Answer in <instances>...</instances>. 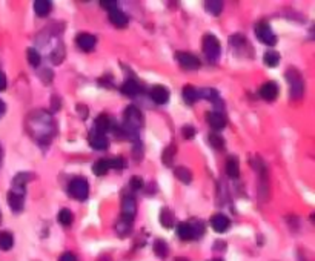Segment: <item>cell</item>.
I'll list each match as a JSON object with an SVG mask.
<instances>
[{"label": "cell", "instance_id": "obj_1", "mask_svg": "<svg viewBox=\"0 0 315 261\" xmlns=\"http://www.w3.org/2000/svg\"><path fill=\"white\" fill-rule=\"evenodd\" d=\"M202 49H203L206 60L209 63H215L220 57V52H221L220 40L212 34H206L202 40Z\"/></svg>", "mask_w": 315, "mask_h": 261}, {"label": "cell", "instance_id": "obj_2", "mask_svg": "<svg viewBox=\"0 0 315 261\" xmlns=\"http://www.w3.org/2000/svg\"><path fill=\"white\" fill-rule=\"evenodd\" d=\"M286 78L289 81V91H291V97L294 100H298L304 96V80L301 77V74L291 68L288 72H286Z\"/></svg>", "mask_w": 315, "mask_h": 261}, {"label": "cell", "instance_id": "obj_3", "mask_svg": "<svg viewBox=\"0 0 315 261\" xmlns=\"http://www.w3.org/2000/svg\"><path fill=\"white\" fill-rule=\"evenodd\" d=\"M40 115H42L40 119H37L36 115H31L30 120L33 122V131H34V135L39 137V134H42L40 140H43V137H46V132L54 129V123H52L51 117H49L46 112L40 111Z\"/></svg>", "mask_w": 315, "mask_h": 261}, {"label": "cell", "instance_id": "obj_4", "mask_svg": "<svg viewBox=\"0 0 315 261\" xmlns=\"http://www.w3.org/2000/svg\"><path fill=\"white\" fill-rule=\"evenodd\" d=\"M68 192L71 197H74L75 200H87L88 195H90V185L87 182V179H74L71 183H69V188H68Z\"/></svg>", "mask_w": 315, "mask_h": 261}, {"label": "cell", "instance_id": "obj_5", "mask_svg": "<svg viewBox=\"0 0 315 261\" xmlns=\"http://www.w3.org/2000/svg\"><path fill=\"white\" fill-rule=\"evenodd\" d=\"M255 36L257 39L265 43V45H269V46H274L277 43V36L274 34L272 28L269 26V23L266 22H260L255 25Z\"/></svg>", "mask_w": 315, "mask_h": 261}, {"label": "cell", "instance_id": "obj_6", "mask_svg": "<svg viewBox=\"0 0 315 261\" xmlns=\"http://www.w3.org/2000/svg\"><path fill=\"white\" fill-rule=\"evenodd\" d=\"M176 59H177V62L180 63V66H183L185 69L194 71V69H198V68H200V60H198V57H195V55L191 54V52L180 51V52L176 54Z\"/></svg>", "mask_w": 315, "mask_h": 261}, {"label": "cell", "instance_id": "obj_7", "mask_svg": "<svg viewBox=\"0 0 315 261\" xmlns=\"http://www.w3.org/2000/svg\"><path fill=\"white\" fill-rule=\"evenodd\" d=\"M75 43L77 46L80 48L82 51L85 52H91L96 45H97V39L93 36V34H88V33H80L77 37H75Z\"/></svg>", "mask_w": 315, "mask_h": 261}, {"label": "cell", "instance_id": "obj_8", "mask_svg": "<svg viewBox=\"0 0 315 261\" xmlns=\"http://www.w3.org/2000/svg\"><path fill=\"white\" fill-rule=\"evenodd\" d=\"M33 179V176L31 173H28V172H20V173H17V176L14 177V180H13V192H16V194H19V195H25V189H26V185H28V182Z\"/></svg>", "mask_w": 315, "mask_h": 261}, {"label": "cell", "instance_id": "obj_9", "mask_svg": "<svg viewBox=\"0 0 315 261\" xmlns=\"http://www.w3.org/2000/svg\"><path fill=\"white\" fill-rule=\"evenodd\" d=\"M137 214V205H135V200L132 197H125L123 198V203H122V220H126V221H131L134 220Z\"/></svg>", "mask_w": 315, "mask_h": 261}, {"label": "cell", "instance_id": "obj_10", "mask_svg": "<svg viewBox=\"0 0 315 261\" xmlns=\"http://www.w3.org/2000/svg\"><path fill=\"white\" fill-rule=\"evenodd\" d=\"M88 140H90L91 148H94V149H97V151L108 149V146H109V141H108L106 135H105V134H102V132H97L96 129H93V131L90 132Z\"/></svg>", "mask_w": 315, "mask_h": 261}, {"label": "cell", "instance_id": "obj_11", "mask_svg": "<svg viewBox=\"0 0 315 261\" xmlns=\"http://www.w3.org/2000/svg\"><path fill=\"white\" fill-rule=\"evenodd\" d=\"M151 99L157 105H165L169 100V91L162 84H155L151 90Z\"/></svg>", "mask_w": 315, "mask_h": 261}, {"label": "cell", "instance_id": "obj_12", "mask_svg": "<svg viewBox=\"0 0 315 261\" xmlns=\"http://www.w3.org/2000/svg\"><path fill=\"white\" fill-rule=\"evenodd\" d=\"M260 97L266 102H274L278 96V86L274 81H266L260 88Z\"/></svg>", "mask_w": 315, "mask_h": 261}, {"label": "cell", "instance_id": "obj_13", "mask_svg": "<svg viewBox=\"0 0 315 261\" xmlns=\"http://www.w3.org/2000/svg\"><path fill=\"white\" fill-rule=\"evenodd\" d=\"M229 224H231L229 218H227L226 215H223V214H215V215H212V218H211V226H212V229H214L215 232H218V234L226 232L227 227H229Z\"/></svg>", "mask_w": 315, "mask_h": 261}, {"label": "cell", "instance_id": "obj_14", "mask_svg": "<svg viewBox=\"0 0 315 261\" xmlns=\"http://www.w3.org/2000/svg\"><path fill=\"white\" fill-rule=\"evenodd\" d=\"M120 90H122V93H123L125 96H128V97H135V96L140 94L141 86H140V83H138L137 80L128 78V80H125V83L122 84Z\"/></svg>", "mask_w": 315, "mask_h": 261}, {"label": "cell", "instance_id": "obj_15", "mask_svg": "<svg viewBox=\"0 0 315 261\" xmlns=\"http://www.w3.org/2000/svg\"><path fill=\"white\" fill-rule=\"evenodd\" d=\"M208 123L214 131H221L226 126V117L221 112H208Z\"/></svg>", "mask_w": 315, "mask_h": 261}, {"label": "cell", "instance_id": "obj_16", "mask_svg": "<svg viewBox=\"0 0 315 261\" xmlns=\"http://www.w3.org/2000/svg\"><path fill=\"white\" fill-rule=\"evenodd\" d=\"M109 20H111V23H112L114 26H117V28H125V26H128V22H129L128 16H126L123 11H120L119 8H117V10H112V11L109 13Z\"/></svg>", "mask_w": 315, "mask_h": 261}, {"label": "cell", "instance_id": "obj_17", "mask_svg": "<svg viewBox=\"0 0 315 261\" xmlns=\"http://www.w3.org/2000/svg\"><path fill=\"white\" fill-rule=\"evenodd\" d=\"M224 170L226 173L231 177V179H239L240 176V166H239V160L235 157H229L226 160V164H224Z\"/></svg>", "mask_w": 315, "mask_h": 261}, {"label": "cell", "instance_id": "obj_18", "mask_svg": "<svg viewBox=\"0 0 315 261\" xmlns=\"http://www.w3.org/2000/svg\"><path fill=\"white\" fill-rule=\"evenodd\" d=\"M93 129H96L97 132H102V134L106 135V132L111 129V119H109V115L100 114V115L96 119V123H94V128H93Z\"/></svg>", "mask_w": 315, "mask_h": 261}, {"label": "cell", "instance_id": "obj_19", "mask_svg": "<svg viewBox=\"0 0 315 261\" xmlns=\"http://www.w3.org/2000/svg\"><path fill=\"white\" fill-rule=\"evenodd\" d=\"M23 198H25V195H19V194H16V192H13V191H10V192H8V197H7L8 205H10V208H11L14 212H20V211L23 209Z\"/></svg>", "mask_w": 315, "mask_h": 261}, {"label": "cell", "instance_id": "obj_20", "mask_svg": "<svg viewBox=\"0 0 315 261\" xmlns=\"http://www.w3.org/2000/svg\"><path fill=\"white\" fill-rule=\"evenodd\" d=\"M182 96H183V100H185L188 105H192V103H195V102L200 99V96H198V90H195L192 84H186V86H183Z\"/></svg>", "mask_w": 315, "mask_h": 261}, {"label": "cell", "instance_id": "obj_21", "mask_svg": "<svg viewBox=\"0 0 315 261\" xmlns=\"http://www.w3.org/2000/svg\"><path fill=\"white\" fill-rule=\"evenodd\" d=\"M52 10V4L49 0H36L34 2V11L39 17H45L51 13Z\"/></svg>", "mask_w": 315, "mask_h": 261}, {"label": "cell", "instance_id": "obj_22", "mask_svg": "<svg viewBox=\"0 0 315 261\" xmlns=\"http://www.w3.org/2000/svg\"><path fill=\"white\" fill-rule=\"evenodd\" d=\"M177 235H179L182 240H185V241H188V240L194 238V230H192V226H191L189 223H186V221L179 223V224H177Z\"/></svg>", "mask_w": 315, "mask_h": 261}, {"label": "cell", "instance_id": "obj_23", "mask_svg": "<svg viewBox=\"0 0 315 261\" xmlns=\"http://www.w3.org/2000/svg\"><path fill=\"white\" fill-rule=\"evenodd\" d=\"M174 176H176L182 183H185V185H189V183L192 182V173H191V170H189L188 167H185V166H177V167L174 169Z\"/></svg>", "mask_w": 315, "mask_h": 261}, {"label": "cell", "instance_id": "obj_24", "mask_svg": "<svg viewBox=\"0 0 315 261\" xmlns=\"http://www.w3.org/2000/svg\"><path fill=\"white\" fill-rule=\"evenodd\" d=\"M160 223H162V226L166 227V229H171V227L174 226L176 218H174V214H173L171 209H168V208H163V209H162V212H160Z\"/></svg>", "mask_w": 315, "mask_h": 261}, {"label": "cell", "instance_id": "obj_25", "mask_svg": "<svg viewBox=\"0 0 315 261\" xmlns=\"http://www.w3.org/2000/svg\"><path fill=\"white\" fill-rule=\"evenodd\" d=\"M14 244V237L11 232H0V250H10Z\"/></svg>", "mask_w": 315, "mask_h": 261}, {"label": "cell", "instance_id": "obj_26", "mask_svg": "<svg viewBox=\"0 0 315 261\" xmlns=\"http://www.w3.org/2000/svg\"><path fill=\"white\" fill-rule=\"evenodd\" d=\"M205 10L208 13H211L212 16H218L221 11H223V4L221 2H217V0H206L203 4Z\"/></svg>", "mask_w": 315, "mask_h": 261}, {"label": "cell", "instance_id": "obj_27", "mask_svg": "<svg viewBox=\"0 0 315 261\" xmlns=\"http://www.w3.org/2000/svg\"><path fill=\"white\" fill-rule=\"evenodd\" d=\"M168 252H169L168 244L163 240H155V243H154V253L157 256H159V258H166Z\"/></svg>", "mask_w": 315, "mask_h": 261}, {"label": "cell", "instance_id": "obj_28", "mask_svg": "<svg viewBox=\"0 0 315 261\" xmlns=\"http://www.w3.org/2000/svg\"><path fill=\"white\" fill-rule=\"evenodd\" d=\"M109 170V164H108V160H99L93 164V172L96 173V176L102 177L105 176V173H108Z\"/></svg>", "mask_w": 315, "mask_h": 261}, {"label": "cell", "instance_id": "obj_29", "mask_svg": "<svg viewBox=\"0 0 315 261\" xmlns=\"http://www.w3.org/2000/svg\"><path fill=\"white\" fill-rule=\"evenodd\" d=\"M263 62H265V65H268L271 68H275L280 63V54L275 52V51H268L263 55Z\"/></svg>", "mask_w": 315, "mask_h": 261}, {"label": "cell", "instance_id": "obj_30", "mask_svg": "<svg viewBox=\"0 0 315 261\" xmlns=\"http://www.w3.org/2000/svg\"><path fill=\"white\" fill-rule=\"evenodd\" d=\"M174 158H176V146H174V144H169L168 148H165V151H163V154H162V161H163V164L171 166L173 161H174Z\"/></svg>", "mask_w": 315, "mask_h": 261}, {"label": "cell", "instance_id": "obj_31", "mask_svg": "<svg viewBox=\"0 0 315 261\" xmlns=\"http://www.w3.org/2000/svg\"><path fill=\"white\" fill-rule=\"evenodd\" d=\"M198 96H200V97H205V99H208V100H211V102H214V103L220 102L218 93H217L215 90H211V88H205V90L198 91Z\"/></svg>", "mask_w": 315, "mask_h": 261}, {"label": "cell", "instance_id": "obj_32", "mask_svg": "<svg viewBox=\"0 0 315 261\" xmlns=\"http://www.w3.org/2000/svg\"><path fill=\"white\" fill-rule=\"evenodd\" d=\"M59 221H60V224H63V226H69L71 223H72V220H74V217H72V212L69 211V209H62L60 212H59Z\"/></svg>", "mask_w": 315, "mask_h": 261}, {"label": "cell", "instance_id": "obj_33", "mask_svg": "<svg viewBox=\"0 0 315 261\" xmlns=\"http://www.w3.org/2000/svg\"><path fill=\"white\" fill-rule=\"evenodd\" d=\"M209 143H211V146L215 148V149H223V148H224V140H223V137H221L220 134H217V132H212V134L209 135Z\"/></svg>", "mask_w": 315, "mask_h": 261}, {"label": "cell", "instance_id": "obj_34", "mask_svg": "<svg viewBox=\"0 0 315 261\" xmlns=\"http://www.w3.org/2000/svg\"><path fill=\"white\" fill-rule=\"evenodd\" d=\"M131 226H132L131 221H126V220H122V218H120V221L117 223V232H119V235L126 237V235L131 232Z\"/></svg>", "mask_w": 315, "mask_h": 261}, {"label": "cell", "instance_id": "obj_35", "mask_svg": "<svg viewBox=\"0 0 315 261\" xmlns=\"http://www.w3.org/2000/svg\"><path fill=\"white\" fill-rule=\"evenodd\" d=\"M26 55H28V62H30V65L31 66H39L40 65V54L34 49V48H30L28 51H26Z\"/></svg>", "mask_w": 315, "mask_h": 261}, {"label": "cell", "instance_id": "obj_36", "mask_svg": "<svg viewBox=\"0 0 315 261\" xmlns=\"http://www.w3.org/2000/svg\"><path fill=\"white\" fill-rule=\"evenodd\" d=\"M182 134H183V137H185L186 140H191V138L195 137V128L191 126V125H186V126H183Z\"/></svg>", "mask_w": 315, "mask_h": 261}, {"label": "cell", "instance_id": "obj_37", "mask_svg": "<svg viewBox=\"0 0 315 261\" xmlns=\"http://www.w3.org/2000/svg\"><path fill=\"white\" fill-rule=\"evenodd\" d=\"M100 7H102L103 10H106V11L111 13L112 10H117V2H116V0H106V2H105V0H102Z\"/></svg>", "mask_w": 315, "mask_h": 261}, {"label": "cell", "instance_id": "obj_38", "mask_svg": "<svg viewBox=\"0 0 315 261\" xmlns=\"http://www.w3.org/2000/svg\"><path fill=\"white\" fill-rule=\"evenodd\" d=\"M108 164H109V169L114 167V169H123L125 167V160L123 158H112V160H108Z\"/></svg>", "mask_w": 315, "mask_h": 261}, {"label": "cell", "instance_id": "obj_39", "mask_svg": "<svg viewBox=\"0 0 315 261\" xmlns=\"http://www.w3.org/2000/svg\"><path fill=\"white\" fill-rule=\"evenodd\" d=\"M129 186L132 188V189H135V191H138V189H141L143 188V179L141 177H132L131 179V182H129Z\"/></svg>", "mask_w": 315, "mask_h": 261}, {"label": "cell", "instance_id": "obj_40", "mask_svg": "<svg viewBox=\"0 0 315 261\" xmlns=\"http://www.w3.org/2000/svg\"><path fill=\"white\" fill-rule=\"evenodd\" d=\"M59 261H77V258H75V255H72L71 252H66V253H63V255L60 256Z\"/></svg>", "mask_w": 315, "mask_h": 261}, {"label": "cell", "instance_id": "obj_41", "mask_svg": "<svg viewBox=\"0 0 315 261\" xmlns=\"http://www.w3.org/2000/svg\"><path fill=\"white\" fill-rule=\"evenodd\" d=\"M7 88V77L4 72H0V91H4Z\"/></svg>", "mask_w": 315, "mask_h": 261}, {"label": "cell", "instance_id": "obj_42", "mask_svg": "<svg viewBox=\"0 0 315 261\" xmlns=\"http://www.w3.org/2000/svg\"><path fill=\"white\" fill-rule=\"evenodd\" d=\"M5 109H7L5 102H4V100H0V117H2V115L5 114Z\"/></svg>", "mask_w": 315, "mask_h": 261}, {"label": "cell", "instance_id": "obj_43", "mask_svg": "<svg viewBox=\"0 0 315 261\" xmlns=\"http://www.w3.org/2000/svg\"><path fill=\"white\" fill-rule=\"evenodd\" d=\"M2 160H4V149L0 146V164H2Z\"/></svg>", "mask_w": 315, "mask_h": 261}, {"label": "cell", "instance_id": "obj_44", "mask_svg": "<svg viewBox=\"0 0 315 261\" xmlns=\"http://www.w3.org/2000/svg\"><path fill=\"white\" fill-rule=\"evenodd\" d=\"M174 261H188V258H176Z\"/></svg>", "mask_w": 315, "mask_h": 261}, {"label": "cell", "instance_id": "obj_45", "mask_svg": "<svg viewBox=\"0 0 315 261\" xmlns=\"http://www.w3.org/2000/svg\"><path fill=\"white\" fill-rule=\"evenodd\" d=\"M0 223H2V212H0Z\"/></svg>", "mask_w": 315, "mask_h": 261}, {"label": "cell", "instance_id": "obj_46", "mask_svg": "<svg viewBox=\"0 0 315 261\" xmlns=\"http://www.w3.org/2000/svg\"><path fill=\"white\" fill-rule=\"evenodd\" d=\"M212 261H221V259H212Z\"/></svg>", "mask_w": 315, "mask_h": 261}]
</instances>
